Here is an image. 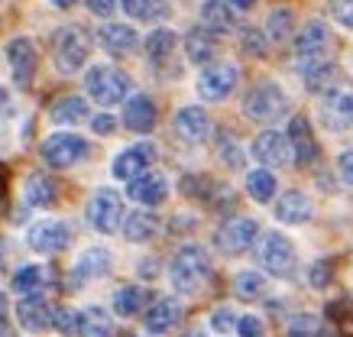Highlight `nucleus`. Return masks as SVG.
<instances>
[{
    "label": "nucleus",
    "mask_w": 353,
    "mask_h": 337,
    "mask_svg": "<svg viewBox=\"0 0 353 337\" xmlns=\"http://www.w3.org/2000/svg\"><path fill=\"white\" fill-rule=\"evenodd\" d=\"M88 55H91V36L81 26H62L52 36V62L62 75H75L88 65Z\"/></svg>",
    "instance_id": "7ed1b4c3"
},
{
    "label": "nucleus",
    "mask_w": 353,
    "mask_h": 337,
    "mask_svg": "<svg viewBox=\"0 0 353 337\" xmlns=\"http://www.w3.org/2000/svg\"><path fill=\"white\" fill-rule=\"evenodd\" d=\"M0 327H10L7 325V295L0 292Z\"/></svg>",
    "instance_id": "5fc2aeb1"
},
{
    "label": "nucleus",
    "mask_w": 353,
    "mask_h": 337,
    "mask_svg": "<svg viewBox=\"0 0 353 337\" xmlns=\"http://www.w3.org/2000/svg\"><path fill=\"white\" fill-rule=\"evenodd\" d=\"M211 276V256L198 243H185L169 263V283L179 295H194Z\"/></svg>",
    "instance_id": "f257e3e1"
},
{
    "label": "nucleus",
    "mask_w": 353,
    "mask_h": 337,
    "mask_svg": "<svg viewBox=\"0 0 353 337\" xmlns=\"http://www.w3.org/2000/svg\"><path fill=\"white\" fill-rule=\"evenodd\" d=\"M59 198V185L46 172H32L23 185V201L30 207H52Z\"/></svg>",
    "instance_id": "2f4dec72"
},
{
    "label": "nucleus",
    "mask_w": 353,
    "mask_h": 337,
    "mask_svg": "<svg viewBox=\"0 0 353 337\" xmlns=\"http://www.w3.org/2000/svg\"><path fill=\"white\" fill-rule=\"evenodd\" d=\"M175 45H179V33L169 30V26H159V30H152V33L146 36L143 49H146V59H150L152 68H165L169 59L175 55Z\"/></svg>",
    "instance_id": "cd10ccee"
},
{
    "label": "nucleus",
    "mask_w": 353,
    "mask_h": 337,
    "mask_svg": "<svg viewBox=\"0 0 353 337\" xmlns=\"http://www.w3.org/2000/svg\"><path fill=\"white\" fill-rule=\"evenodd\" d=\"M3 263H7V250H3V240H0V269H3Z\"/></svg>",
    "instance_id": "052dcab7"
},
{
    "label": "nucleus",
    "mask_w": 353,
    "mask_h": 337,
    "mask_svg": "<svg viewBox=\"0 0 353 337\" xmlns=\"http://www.w3.org/2000/svg\"><path fill=\"white\" fill-rule=\"evenodd\" d=\"M146 302H150V292L143 285H120L117 292H114V298H110V308L120 318H133L146 308Z\"/></svg>",
    "instance_id": "473e14b6"
},
{
    "label": "nucleus",
    "mask_w": 353,
    "mask_h": 337,
    "mask_svg": "<svg viewBox=\"0 0 353 337\" xmlns=\"http://www.w3.org/2000/svg\"><path fill=\"white\" fill-rule=\"evenodd\" d=\"M117 3L133 20H165L169 17V0H117Z\"/></svg>",
    "instance_id": "c9c22d12"
},
{
    "label": "nucleus",
    "mask_w": 353,
    "mask_h": 337,
    "mask_svg": "<svg viewBox=\"0 0 353 337\" xmlns=\"http://www.w3.org/2000/svg\"><path fill=\"white\" fill-rule=\"evenodd\" d=\"M152 269H156V260H143V263H139V276H146V279H152V276H156Z\"/></svg>",
    "instance_id": "864d4df0"
},
{
    "label": "nucleus",
    "mask_w": 353,
    "mask_h": 337,
    "mask_svg": "<svg viewBox=\"0 0 353 337\" xmlns=\"http://www.w3.org/2000/svg\"><path fill=\"white\" fill-rule=\"evenodd\" d=\"M289 110H292V98L285 94V88L279 85V81H256L243 98V117L250 123L269 127L279 117H285Z\"/></svg>",
    "instance_id": "f03ea898"
},
{
    "label": "nucleus",
    "mask_w": 353,
    "mask_h": 337,
    "mask_svg": "<svg viewBox=\"0 0 353 337\" xmlns=\"http://www.w3.org/2000/svg\"><path fill=\"white\" fill-rule=\"evenodd\" d=\"M334 72H337V65H334V59L327 52L299 59V75H301V81H305V91H311V94L327 91L334 81Z\"/></svg>",
    "instance_id": "4be33fe9"
},
{
    "label": "nucleus",
    "mask_w": 353,
    "mask_h": 337,
    "mask_svg": "<svg viewBox=\"0 0 353 337\" xmlns=\"http://www.w3.org/2000/svg\"><path fill=\"white\" fill-rule=\"evenodd\" d=\"M139 43V33L130 23H104L97 30V45L108 49L110 55H130Z\"/></svg>",
    "instance_id": "b1692460"
},
{
    "label": "nucleus",
    "mask_w": 353,
    "mask_h": 337,
    "mask_svg": "<svg viewBox=\"0 0 353 337\" xmlns=\"http://www.w3.org/2000/svg\"><path fill=\"white\" fill-rule=\"evenodd\" d=\"M52 325L62 337H75L78 334V312L75 308H59L52 315Z\"/></svg>",
    "instance_id": "79ce46f5"
},
{
    "label": "nucleus",
    "mask_w": 353,
    "mask_h": 337,
    "mask_svg": "<svg viewBox=\"0 0 353 337\" xmlns=\"http://www.w3.org/2000/svg\"><path fill=\"white\" fill-rule=\"evenodd\" d=\"M243 52L246 55H256V59H263L266 55V39H263V30H243Z\"/></svg>",
    "instance_id": "a18cd8bd"
},
{
    "label": "nucleus",
    "mask_w": 353,
    "mask_h": 337,
    "mask_svg": "<svg viewBox=\"0 0 353 337\" xmlns=\"http://www.w3.org/2000/svg\"><path fill=\"white\" fill-rule=\"evenodd\" d=\"M110 266H114V256H110L108 247H88L75 260V266L68 269V285L72 289H85L91 283H101L110 272Z\"/></svg>",
    "instance_id": "9b49d317"
},
{
    "label": "nucleus",
    "mask_w": 353,
    "mask_h": 337,
    "mask_svg": "<svg viewBox=\"0 0 353 337\" xmlns=\"http://www.w3.org/2000/svg\"><path fill=\"white\" fill-rule=\"evenodd\" d=\"M201 26L211 33H230L236 26V13L230 10L227 0H201Z\"/></svg>",
    "instance_id": "7c9ffc66"
},
{
    "label": "nucleus",
    "mask_w": 353,
    "mask_h": 337,
    "mask_svg": "<svg viewBox=\"0 0 353 337\" xmlns=\"http://www.w3.org/2000/svg\"><path fill=\"white\" fill-rule=\"evenodd\" d=\"M49 3H52V7H59V10H68L75 0H49Z\"/></svg>",
    "instance_id": "4d7b16f0"
},
{
    "label": "nucleus",
    "mask_w": 353,
    "mask_h": 337,
    "mask_svg": "<svg viewBox=\"0 0 353 337\" xmlns=\"http://www.w3.org/2000/svg\"><path fill=\"white\" fill-rule=\"evenodd\" d=\"M123 127L133 133H152L156 127V104L150 101V94H133L123 104Z\"/></svg>",
    "instance_id": "393cba45"
},
{
    "label": "nucleus",
    "mask_w": 353,
    "mask_h": 337,
    "mask_svg": "<svg viewBox=\"0 0 353 337\" xmlns=\"http://www.w3.org/2000/svg\"><path fill=\"white\" fill-rule=\"evenodd\" d=\"M331 45V33L321 20H308L295 36V59H305V55H324Z\"/></svg>",
    "instance_id": "bb28decb"
},
{
    "label": "nucleus",
    "mask_w": 353,
    "mask_h": 337,
    "mask_svg": "<svg viewBox=\"0 0 353 337\" xmlns=\"http://www.w3.org/2000/svg\"><path fill=\"white\" fill-rule=\"evenodd\" d=\"M127 198L130 201H137L139 207H159L165 198H169V178L162 172H143L137 175L133 182H127Z\"/></svg>",
    "instance_id": "dca6fc26"
},
{
    "label": "nucleus",
    "mask_w": 353,
    "mask_h": 337,
    "mask_svg": "<svg viewBox=\"0 0 353 337\" xmlns=\"http://www.w3.org/2000/svg\"><path fill=\"white\" fill-rule=\"evenodd\" d=\"M46 283V269L36 266V263H23L20 269H13L10 276V289L17 295H30V292H39V285Z\"/></svg>",
    "instance_id": "f704fd0d"
},
{
    "label": "nucleus",
    "mask_w": 353,
    "mask_h": 337,
    "mask_svg": "<svg viewBox=\"0 0 353 337\" xmlns=\"http://www.w3.org/2000/svg\"><path fill=\"white\" fill-rule=\"evenodd\" d=\"M318 117H321V127L327 133L350 130V94L327 88V94H324L321 104H318Z\"/></svg>",
    "instance_id": "6ab92c4d"
},
{
    "label": "nucleus",
    "mask_w": 353,
    "mask_h": 337,
    "mask_svg": "<svg viewBox=\"0 0 353 337\" xmlns=\"http://www.w3.org/2000/svg\"><path fill=\"white\" fill-rule=\"evenodd\" d=\"M172 127L182 136L185 143H204L211 136V117L204 114L201 104H185V108L175 110L172 117Z\"/></svg>",
    "instance_id": "412c9836"
},
{
    "label": "nucleus",
    "mask_w": 353,
    "mask_h": 337,
    "mask_svg": "<svg viewBox=\"0 0 353 337\" xmlns=\"http://www.w3.org/2000/svg\"><path fill=\"white\" fill-rule=\"evenodd\" d=\"M236 85H240V72H236L234 62H211V65L198 75L194 91H198V98L208 101V104H221V101H227L234 94Z\"/></svg>",
    "instance_id": "423d86ee"
},
{
    "label": "nucleus",
    "mask_w": 353,
    "mask_h": 337,
    "mask_svg": "<svg viewBox=\"0 0 353 337\" xmlns=\"http://www.w3.org/2000/svg\"><path fill=\"white\" fill-rule=\"evenodd\" d=\"M156 159H159V150H156L152 143H137V146H127L123 152L114 156V163H110V175H114L117 182H133L137 175L150 172Z\"/></svg>",
    "instance_id": "f8f14e48"
},
{
    "label": "nucleus",
    "mask_w": 353,
    "mask_h": 337,
    "mask_svg": "<svg viewBox=\"0 0 353 337\" xmlns=\"http://www.w3.org/2000/svg\"><path fill=\"white\" fill-rule=\"evenodd\" d=\"M236 318H240V315H236L234 305H217L214 312H211V318H208V325L224 334V331H230V327L236 325Z\"/></svg>",
    "instance_id": "a19ab883"
},
{
    "label": "nucleus",
    "mask_w": 353,
    "mask_h": 337,
    "mask_svg": "<svg viewBox=\"0 0 353 337\" xmlns=\"http://www.w3.org/2000/svg\"><path fill=\"white\" fill-rule=\"evenodd\" d=\"M292 30H295V17H292L289 7H276V10L269 13V20H266L269 43H285V39H292Z\"/></svg>",
    "instance_id": "e433bc0d"
},
{
    "label": "nucleus",
    "mask_w": 353,
    "mask_h": 337,
    "mask_svg": "<svg viewBox=\"0 0 353 337\" xmlns=\"http://www.w3.org/2000/svg\"><path fill=\"white\" fill-rule=\"evenodd\" d=\"M114 334V318L101 305H88L78 312V337H110Z\"/></svg>",
    "instance_id": "c756f323"
},
{
    "label": "nucleus",
    "mask_w": 353,
    "mask_h": 337,
    "mask_svg": "<svg viewBox=\"0 0 353 337\" xmlns=\"http://www.w3.org/2000/svg\"><path fill=\"white\" fill-rule=\"evenodd\" d=\"M114 130H117V117H114V114H97V117H91V133L110 136Z\"/></svg>",
    "instance_id": "de8ad7c7"
},
{
    "label": "nucleus",
    "mask_w": 353,
    "mask_h": 337,
    "mask_svg": "<svg viewBox=\"0 0 353 337\" xmlns=\"http://www.w3.org/2000/svg\"><path fill=\"white\" fill-rule=\"evenodd\" d=\"M285 337H324L321 318L311 315V312L292 315V318H289V327H285Z\"/></svg>",
    "instance_id": "58836bf2"
},
{
    "label": "nucleus",
    "mask_w": 353,
    "mask_h": 337,
    "mask_svg": "<svg viewBox=\"0 0 353 337\" xmlns=\"http://www.w3.org/2000/svg\"><path fill=\"white\" fill-rule=\"evenodd\" d=\"M272 214H276L279 224H285V227H301V224H308L314 218V205H311V198L299 188H289V192H282L272 207Z\"/></svg>",
    "instance_id": "a211bd4d"
},
{
    "label": "nucleus",
    "mask_w": 353,
    "mask_h": 337,
    "mask_svg": "<svg viewBox=\"0 0 353 337\" xmlns=\"http://www.w3.org/2000/svg\"><path fill=\"white\" fill-rule=\"evenodd\" d=\"M7 65H10V78L20 91H30L36 81V68H39V52L30 36H13L7 43Z\"/></svg>",
    "instance_id": "1a4fd4ad"
},
{
    "label": "nucleus",
    "mask_w": 353,
    "mask_h": 337,
    "mask_svg": "<svg viewBox=\"0 0 353 337\" xmlns=\"http://www.w3.org/2000/svg\"><path fill=\"white\" fill-rule=\"evenodd\" d=\"M7 104V91H3V85H0V108Z\"/></svg>",
    "instance_id": "680f3d73"
},
{
    "label": "nucleus",
    "mask_w": 353,
    "mask_h": 337,
    "mask_svg": "<svg viewBox=\"0 0 353 337\" xmlns=\"http://www.w3.org/2000/svg\"><path fill=\"white\" fill-rule=\"evenodd\" d=\"M331 13H334V20L341 23V26H350V23H353L350 0H331Z\"/></svg>",
    "instance_id": "8fccbe9b"
},
{
    "label": "nucleus",
    "mask_w": 353,
    "mask_h": 337,
    "mask_svg": "<svg viewBox=\"0 0 353 337\" xmlns=\"http://www.w3.org/2000/svg\"><path fill=\"white\" fill-rule=\"evenodd\" d=\"M39 156H43V163L49 169H72V165H78L88 156V143L78 133L62 130L46 136L43 146H39Z\"/></svg>",
    "instance_id": "0eeeda50"
},
{
    "label": "nucleus",
    "mask_w": 353,
    "mask_h": 337,
    "mask_svg": "<svg viewBox=\"0 0 353 337\" xmlns=\"http://www.w3.org/2000/svg\"><path fill=\"white\" fill-rule=\"evenodd\" d=\"M259 237V221L256 218H236V221H227L224 227H217L214 234V247L224 256H240L246 253Z\"/></svg>",
    "instance_id": "9d476101"
},
{
    "label": "nucleus",
    "mask_w": 353,
    "mask_h": 337,
    "mask_svg": "<svg viewBox=\"0 0 353 337\" xmlns=\"http://www.w3.org/2000/svg\"><path fill=\"white\" fill-rule=\"evenodd\" d=\"M68 240H72V230L68 224L59 218H43L36 221L26 234V243H30V250L43 253V256H55V253H62L68 247Z\"/></svg>",
    "instance_id": "ddd939ff"
},
{
    "label": "nucleus",
    "mask_w": 353,
    "mask_h": 337,
    "mask_svg": "<svg viewBox=\"0 0 353 337\" xmlns=\"http://www.w3.org/2000/svg\"><path fill=\"white\" fill-rule=\"evenodd\" d=\"M227 3H230V7H236V10H250L256 0H227Z\"/></svg>",
    "instance_id": "6e6d98bb"
},
{
    "label": "nucleus",
    "mask_w": 353,
    "mask_h": 337,
    "mask_svg": "<svg viewBox=\"0 0 353 337\" xmlns=\"http://www.w3.org/2000/svg\"><path fill=\"white\" fill-rule=\"evenodd\" d=\"M347 308H350V302H347V298H337V302L327 305V321H331V327H341V337H347V327H350Z\"/></svg>",
    "instance_id": "37998d69"
},
{
    "label": "nucleus",
    "mask_w": 353,
    "mask_h": 337,
    "mask_svg": "<svg viewBox=\"0 0 353 337\" xmlns=\"http://www.w3.org/2000/svg\"><path fill=\"white\" fill-rule=\"evenodd\" d=\"M7 192H10V172L7 165H0V207L7 205Z\"/></svg>",
    "instance_id": "603ef678"
},
{
    "label": "nucleus",
    "mask_w": 353,
    "mask_h": 337,
    "mask_svg": "<svg viewBox=\"0 0 353 337\" xmlns=\"http://www.w3.org/2000/svg\"><path fill=\"white\" fill-rule=\"evenodd\" d=\"M120 218H123V198L110 188H97L85 205V221L88 227L97 234H117Z\"/></svg>",
    "instance_id": "6e6552de"
},
{
    "label": "nucleus",
    "mask_w": 353,
    "mask_h": 337,
    "mask_svg": "<svg viewBox=\"0 0 353 337\" xmlns=\"http://www.w3.org/2000/svg\"><path fill=\"white\" fill-rule=\"evenodd\" d=\"M217 156L224 159L230 169H240L243 165V156H240V150H236V140L230 136V133H221V146H217Z\"/></svg>",
    "instance_id": "c03bdc74"
},
{
    "label": "nucleus",
    "mask_w": 353,
    "mask_h": 337,
    "mask_svg": "<svg viewBox=\"0 0 353 337\" xmlns=\"http://www.w3.org/2000/svg\"><path fill=\"white\" fill-rule=\"evenodd\" d=\"M305 279H308L311 289L324 292V289L331 285V279H334V266H331V260H314V263L308 266V272H305Z\"/></svg>",
    "instance_id": "ea45409f"
},
{
    "label": "nucleus",
    "mask_w": 353,
    "mask_h": 337,
    "mask_svg": "<svg viewBox=\"0 0 353 337\" xmlns=\"http://www.w3.org/2000/svg\"><path fill=\"white\" fill-rule=\"evenodd\" d=\"M185 308L179 298H159V302H152L150 308H146V315H143V331L150 337H162L169 334L172 327L182 321Z\"/></svg>",
    "instance_id": "aec40b11"
},
{
    "label": "nucleus",
    "mask_w": 353,
    "mask_h": 337,
    "mask_svg": "<svg viewBox=\"0 0 353 337\" xmlns=\"http://www.w3.org/2000/svg\"><path fill=\"white\" fill-rule=\"evenodd\" d=\"M52 315H55V308L39 292L23 295L20 302H17V308H13V318H17L20 331H26V334H43L46 327H52Z\"/></svg>",
    "instance_id": "4468645a"
},
{
    "label": "nucleus",
    "mask_w": 353,
    "mask_h": 337,
    "mask_svg": "<svg viewBox=\"0 0 353 337\" xmlns=\"http://www.w3.org/2000/svg\"><path fill=\"white\" fill-rule=\"evenodd\" d=\"M259 263H263V269H266L269 276L292 279V276H295V266H299V250H295V243H292L285 234L269 230V234H263V240H259Z\"/></svg>",
    "instance_id": "20e7f679"
},
{
    "label": "nucleus",
    "mask_w": 353,
    "mask_h": 337,
    "mask_svg": "<svg viewBox=\"0 0 353 337\" xmlns=\"http://www.w3.org/2000/svg\"><path fill=\"white\" fill-rule=\"evenodd\" d=\"M123 337H137V334H123Z\"/></svg>",
    "instance_id": "e2e57ef3"
},
{
    "label": "nucleus",
    "mask_w": 353,
    "mask_h": 337,
    "mask_svg": "<svg viewBox=\"0 0 353 337\" xmlns=\"http://www.w3.org/2000/svg\"><path fill=\"white\" fill-rule=\"evenodd\" d=\"M234 327L240 331V337H263V318H256V315L236 318Z\"/></svg>",
    "instance_id": "49530a36"
},
{
    "label": "nucleus",
    "mask_w": 353,
    "mask_h": 337,
    "mask_svg": "<svg viewBox=\"0 0 353 337\" xmlns=\"http://www.w3.org/2000/svg\"><path fill=\"white\" fill-rule=\"evenodd\" d=\"M182 337H208V334H204L201 327H194V331H185V334H182Z\"/></svg>",
    "instance_id": "13d9d810"
},
{
    "label": "nucleus",
    "mask_w": 353,
    "mask_h": 337,
    "mask_svg": "<svg viewBox=\"0 0 353 337\" xmlns=\"http://www.w3.org/2000/svg\"><path fill=\"white\" fill-rule=\"evenodd\" d=\"M85 3H88V13H94L101 20L114 17V10H117V0H85Z\"/></svg>",
    "instance_id": "09e8293b"
},
{
    "label": "nucleus",
    "mask_w": 353,
    "mask_h": 337,
    "mask_svg": "<svg viewBox=\"0 0 353 337\" xmlns=\"http://www.w3.org/2000/svg\"><path fill=\"white\" fill-rule=\"evenodd\" d=\"M250 152H253V159L269 169H282V165L292 163V146H289V136L282 130H263L256 140L250 143Z\"/></svg>",
    "instance_id": "2eb2a0df"
},
{
    "label": "nucleus",
    "mask_w": 353,
    "mask_h": 337,
    "mask_svg": "<svg viewBox=\"0 0 353 337\" xmlns=\"http://www.w3.org/2000/svg\"><path fill=\"white\" fill-rule=\"evenodd\" d=\"M246 195L253 198L256 205H269L276 195V175L269 169H253L246 172Z\"/></svg>",
    "instance_id": "72a5a7b5"
},
{
    "label": "nucleus",
    "mask_w": 353,
    "mask_h": 337,
    "mask_svg": "<svg viewBox=\"0 0 353 337\" xmlns=\"http://www.w3.org/2000/svg\"><path fill=\"white\" fill-rule=\"evenodd\" d=\"M91 117L88 114V101L78 98V94H62V98L52 101V108H49V120L59 123V127H78V123H85Z\"/></svg>",
    "instance_id": "c85d7f7f"
},
{
    "label": "nucleus",
    "mask_w": 353,
    "mask_h": 337,
    "mask_svg": "<svg viewBox=\"0 0 353 337\" xmlns=\"http://www.w3.org/2000/svg\"><path fill=\"white\" fill-rule=\"evenodd\" d=\"M289 146H292V163L305 169L318 159V140H314V127L308 117H292L289 120Z\"/></svg>",
    "instance_id": "f3484780"
},
{
    "label": "nucleus",
    "mask_w": 353,
    "mask_h": 337,
    "mask_svg": "<svg viewBox=\"0 0 353 337\" xmlns=\"http://www.w3.org/2000/svg\"><path fill=\"white\" fill-rule=\"evenodd\" d=\"M182 43H185V55H188L192 65H211L217 59V33L204 30V26H194Z\"/></svg>",
    "instance_id": "a878e982"
},
{
    "label": "nucleus",
    "mask_w": 353,
    "mask_h": 337,
    "mask_svg": "<svg viewBox=\"0 0 353 337\" xmlns=\"http://www.w3.org/2000/svg\"><path fill=\"white\" fill-rule=\"evenodd\" d=\"M85 91L101 104V108H114L120 101L127 98L130 91V78L114 65H91L85 72Z\"/></svg>",
    "instance_id": "39448f33"
},
{
    "label": "nucleus",
    "mask_w": 353,
    "mask_h": 337,
    "mask_svg": "<svg viewBox=\"0 0 353 337\" xmlns=\"http://www.w3.org/2000/svg\"><path fill=\"white\" fill-rule=\"evenodd\" d=\"M337 169H341V178H343V185H350V182H353V169H350V150H343V152H341V159H337Z\"/></svg>",
    "instance_id": "3c124183"
},
{
    "label": "nucleus",
    "mask_w": 353,
    "mask_h": 337,
    "mask_svg": "<svg viewBox=\"0 0 353 337\" xmlns=\"http://www.w3.org/2000/svg\"><path fill=\"white\" fill-rule=\"evenodd\" d=\"M236 295L246 298V302H253V298H263L266 295V276L259 269H243L236 272V283H234Z\"/></svg>",
    "instance_id": "4c0bfd02"
},
{
    "label": "nucleus",
    "mask_w": 353,
    "mask_h": 337,
    "mask_svg": "<svg viewBox=\"0 0 353 337\" xmlns=\"http://www.w3.org/2000/svg\"><path fill=\"white\" fill-rule=\"evenodd\" d=\"M117 230L130 243H150V240L159 234V218L152 214L150 207H137V211H130V214L120 218Z\"/></svg>",
    "instance_id": "5701e85b"
},
{
    "label": "nucleus",
    "mask_w": 353,
    "mask_h": 337,
    "mask_svg": "<svg viewBox=\"0 0 353 337\" xmlns=\"http://www.w3.org/2000/svg\"><path fill=\"white\" fill-rule=\"evenodd\" d=\"M0 337H17V331L13 327H0Z\"/></svg>",
    "instance_id": "bf43d9fd"
}]
</instances>
